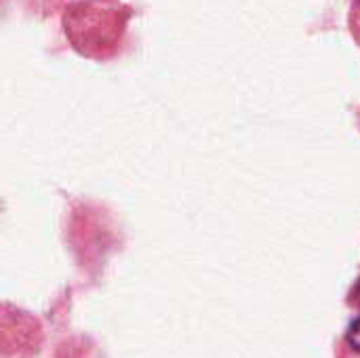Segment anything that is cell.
Listing matches in <instances>:
<instances>
[{"label":"cell","instance_id":"6da1fadb","mask_svg":"<svg viewBox=\"0 0 360 358\" xmlns=\"http://www.w3.org/2000/svg\"><path fill=\"white\" fill-rule=\"evenodd\" d=\"M348 342L360 352V317L352 323V327H350V331H348Z\"/></svg>","mask_w":360,"mask_h":358}]
</instances>
